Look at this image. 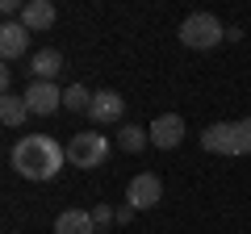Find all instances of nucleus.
<instances>
[{
	"label": "nucleus",
	"mask_w": 251,
	"mask_h": 234,
	"mask_svg": "<svg viewBox=\"0 0 251 234\" xmlns=\"http://www.w3.org/2000/svg\"><path fill=\"white\" fill-rule=\"evenodd\" d=\"M105 159H109V138L97 134V130H84V134H75L72 142H67V163H72V167L92 171Z\"/></svg>",
	"instance_id": "7ed1b4c3"
},
{
	"label": "nucleus",
	"mask_w": 251,
	"mask_h": 234,
	"mask_svg": "<svg viewBox=\"0 0 251 234\" xmlns=\"http://www.w3.org/2000/svg\"><path fill=\"white\" fill-rule=\"evenodd\" d=\"M54 4L50 0H25V9H21V25L29 29V34H46V29L54 25Z\"/></svg>",
	"instance_id": "1a4fd4ad"
},
{
	"label": "nucleus",
	"mask_w": 251,
	"mask_h": 234,
	"mask_svg": "<svg viewBox=\"0 0 251 234\" xmlns=\"http://www.w3.org/2000/svg\"><path fill=\"white\" fill-rule=\"evenodd\" d=\"M126 201H130L138 213H143V209H155L163 201V180L155 176V171H138L134 180L126 184Z\"/></svg>",
	"instance_id": "39448f33"
},
{
	"label": "nucleus",
	"mask_w": 251,
	"mask_h": 234,
	"mask_svg": "<svg viewBox=\"0 0 251 234\" xmlns=\"http://www.w3.org/2000/svg\"><path fill=\"white\" fill-rule=\"evenodd\" d=\"M134 213H138V209L130 205V201H126V205H117V226H130V222H134Z\"/></svg>",
	"instance_id": "a211bd4d"
},
{
	"label": "nucleus",
	"mask_w": 251,
	"mask_h": 234,
	"mask_svg": "<svg viewBox=\"0 0 251 234\" xmlns=\"http://www.w3.org/2000/svg\"><path fill=\"white\" fill-rule=\"evenodd\" d=\"M222 38H226V29H222V21L214 13H193V17L180 21V42L188 50H214Z\"/></svg>",
	"instance_id": "f03ea898"
},
{
	"label": "nucleus",
	"mask_w": 251,
	"mask_h": 234,
	"mask_svg": "<svg viewBox=\"0 0 251 234\" xmlns=\"http://www.w3.org/2000/svg\"><path fill=\"white\" fill-rule=\"evenodd\" d=\"M29 71H34V80L54 84V75L63 71V54L54 50V46H42V50H34V59H29Z\"/></svg>",
	"instance_id": "f8f14e48"
},
{
	"label": "nucleus",
	"mask_w": 251,
	"mask_h": 234,
	"mask_svg": "<svg viewBox=\"0 0 251 234\" xmlns=\"http://www.w3.org/2000/svg\"><path fill=\"white\" fill-rule=\"evenodd\" d=\"M63 109H72V113H88V109H92V92L84 88V84L63 88Z\"/></svg>",
	"instance_id": "2eb2a0df"
},
{
	"label": "nucleus",
	"mask_w": 251,
	"mask_h": 234,
	"mask_svg": "<svg viewBox=\"0 0 251 234\" xmlns=\"http://www.w3.org/2000/svg\"><path fill=\"white\" fill-rule=\"evenodd\" d=\"M25 117H34L29 113V105H25V96H0V121L4 126H25Z\"/></svg>",
	"instance_id": "ddd939ff"
},
{
	"label": "nucleus",
	"mask_w": 251,
	"mask_h": 234,
	"mask_svg": "<svg viewBox=\"0 0 251 234\" xmlns=\"http://www.w3.org/2000/svg\"><path fill=\"white\" fill-rule=\"evenodd\" d=\"M201 146L209 155H243V138H239V121H214L201 130Z\"/></svg>",
	"instance_id": "20e7f679"
},
{
	"label": "nucleus",
	"mask_w": 251,
	"mask_h": 234,
	"mask_svg": "<svg viewBox=\"0 0 251 234\" xmlns=\"http://www.w3.org/2000/svg\"><path fill=\"white\" fill-rule=\"evenodd\" d=\"M13 171L25 176V180H54L67 163V146H59V138L50 134H25L17 146H13Z\"/></svg>",
	"instance_id": "f257e3e1"
},
{
	"label": "nucleus",
	"mask_w": 251,
	"mask_h": 234,
	"mask_svg": "<svg viewBox=\"0 0 251 234\" xmlns=\"http://www.w3.org/2000/svg\"><path fill=\"white\" fill-rule=\"evenodd\" d=\"M239 138H243V155H251V117L239 121Z\"/></svg>",
	"instance_id": "f3484780"
},
{
	"label": "nucleus",
	"mask_w": 251,
	"mask_h": 234,
	"mask_svg": "<svg viewBox=\"0 0 251 234\" xmlns=\"http://www.w3.org/2000/svg\"><path fill=\"white\" fill-rule=\"evenodd\" d=\"M151 146H159V151H176L180 142H184V117L180 113H163L151 121Z\"/></svg>",
	"instance_id": "0eeeda50"
},
{
	"label": "nucleus",
	"mask_w": 251,
	"mask_h": 234,
	"mask_svg": "<svg viewBox=\"0 0 251 234\" xmlns=\"http://www.w3.org/2000/svg\"><path fill=\"white\" fill-rule=\"evenodd\" d=\"M92 222H97V230H105L109 222H117V209H109V205H92Z\"/></svg>",
	"instance_id": "dca6fc26"
},
{
	"label": "nucleus",
	"mask_w": 251,
	"mask_h": 234,
	"mask_svg": "<svg viewBox=\"0 0 251 234\" xmlns=\"http://www.w3.org/2000/svg\"><path fill=\"white\" fill-rule=\"evenodd\" d=\"M25 50H29V29L21 21H4L0 25V54L4 59H21Z\"/></svg>",
	"instance_id": "9d476101"
},
{
	"label": "nucleus",
	"mask_w": 251,
	"mask_h": 234,
	"mask_svg": "<svg viewBox=\"0 0 251 234\" xmlns=\"http://www.w3.org/2000/svg\"><path fill=\"white\" fill-rule=\"evenodd\" d=\"M54 234H100L88 209H63L54 217Z\"/></svg>",
	"instance_id": "9b49d317"
},
{
	"label": "nucleus",
	"mask_w": 251,
	"mask_h": 234,
	"mask_svg": "<svg viewBox=\"0 0 251 234\" xmlns=\"http://www.w3.org/2000/svg\"><path fill=\"white\" fill-rule=\"evenodd\" d=\"M25 105H29V113H34V117H50V113H59V105H63L59 84L34 80V84L25 88Z\"/></svg>",
	"instance_id": "6e6552de"
},
{
	"label": "nucleus",
	"mask_w": 251,
	"mask_h": 234,
	"mask_svg": "<svg viewBox=\"0 0 251 234\" xmlns=\"http://www.w3.org/2000/svg\"><path fill=\"white\" fill-rule=\"evenodd\" d=\"M117 146H122L126 155H138L143 146H151V134H147L143 126H126L122 134H117Z\"/></svg>",
	"instance_id": "4468645a"
},
{
	"label": "nucleus",
	"mask_w": 251,
	"mask_h": 234,
	"mask_svg": "<svg viewBox=\"0 0 251 234\" xmlns=\"http://www.w3.org/2000/svg\"><path fill=\"white\" fill-rule=\"evenodd\" d=\"M122 113H126V100H122V92H113V88H100V92H92V109H88L92 126H117V121H122Z\"/></svg>",
	"instance_id": "423d86ee"
}]
</instances>
